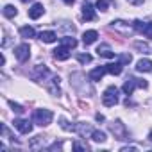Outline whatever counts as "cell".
Wrapping results in <instances>:
<instances>
[{
    "label": "cell",
    "mask_w": 152,
    "mask_h": 152,
    "mask_svg": "<svg viewBox=\"0 0 152 152\" xmlns=\"http://www.w3.org/2000/svg\"><path fill=\"white\" fill-rule=\"evenodd\" d=\"M52 118H54V115H52L50 109H36V111L32 113L34 124H38V125H41V127L48 125V124L52 122Z\"/></svg>",
    "instance_id": "1"
},
{
    "label": "cell",
    "mask_w": 152,
    "mask_h": 152,
    "mask_svg": "<svg viewBox=\"0 0 152 152\" xmlns=\"http://www.w3.org/2000/svg\"><path fill=\"white\" fill-rule=\"evenodd\" d=\"M102 104L107 106V107L118 104V88H116V86H109V88L104 91V95H102Z\"/></svg>",
    "instance_id": "2"
},
{
    "label": "cell",
    "mask_w": 152,
    "mask_h": 152,
    "mask_svg": "<svg viewBox=\"0 0 152 152\" xmlns=\"http://www.w3.org/2000/svg\"><path fill=\"white\" fill-rule=\"evenodd\" d=\"M136 86H140V88H147L148 84H147V81H141V79L129 77V79L124 83L122 90H124V93H125V95H132V91H134V88H136Z\"/></svg>",
    "instance_id": "3"
},
{
    "label": "cell",
    "mask_w": 152,
    "mask_h": 152,
    "mask_svg": "<svg viewBox=\"0 0 152 152\" xmlns=\"http://www.w3.org/2000/svg\"><path fill=\"white\" fill-rule=\"evenodd\" d=\"M109 129H111V132L115 134L116 140H127V129H125V125H124L120 120L109 124Z\"/></svg>",
    "instance_id": "4"
},
{
    "label": "cell",
    "mask_w": 152,
    "mask_h": 152,
    "mask_svg": "<svg viewBox=\"0 0 152 152\" xmlns=\"http://www.w3.org/2000/svg\"><path fill=\"white\" fill-rule=\"evenodd\" d=\"M15 56H16V59H18L20 63H25V61L31 57V47H29L27 43L18 45V47L15 48Z\"/></svg>",
    "instance_id": "5"
},
{
    "label": "cell",
    "mask_w": 152,
    "mask_h": 152,
    "mask_svg": "<svg viewBox=\"0 0 152 152\" xmlns=\"http://www.w3.org/2000/svg\"><path fill=\"white\" fill-rule=\"evenodd\" d=\"M134 29H136L140 34H143V36H147V38H152V22L136 20V22H134Z\"/></svg>",
    "instance_id": "6"
},
{
    "label": "cell",
    "mask_w": 152,
    "mask_h": 152,
    "mask_svg": "<svg viewBox=\"0 0 152 152\" xmlns=\"http://www.w3.org/2000/svg\"><path fill=\"white\" fill-rule=\"evenodd\" d=\"M13 124H15V127H16V129H18L22 134H29V132L32 131V124H31L29 120H23V118H16Z\"/></svg>",
    "instance_id": "7"
},
{
    "label": "cell",
    "mask_w": 152,
    "mask_h": 152,
    "mask_svg": "<svg viewBox=\"0 0 152 152\" xmlns=\"http://www.w3.org/2000/svg\"><path fill=\"white\" fill-rule=\"evenodd\" d=\"M47 75H50V73H48V68H47L45 64H38V66L34 68V72L31 73V77H32L34 81H41L43 77H47Z\"/></svg>",
    "instance_id": "8"
},
{
    "label": "cell",
    "mask_w": 152,
    "mask_h": 152,
    "mask_svg": "<svg viewBox=\"0 0 152 152\" xmlns=\"http://www.w3.org/2000/svg\"><path fill=\"white\" fill-rule=\"evenodd\" d=\"M54 57L57 59V61H66L68 57H70V48L68 47H57L56 50H54Z\"/></svg>",
    "instance_id": "9"
},
{
    "label": "cell",
    "mask_w": 152,
    "mask_h": 152,
    "mask_svg": "<svg viewBox=\"0 0 152 152\" xmlns=\"http://www.w3.org/2000/svg\"><path fill=\"white\" fill-rule=\"evenodd\" d=\"M47 90L52 93V95H59L61 91H59V77H50V81L47 83Z\"/></svg>",
    "instance_id": "10"
},
{
    "label": "cell",
    "mask_w": 152,
    "mask_h": 152,
    "mask_svg": "<svg viewBox=\"0 0 152 152\" xmlns=\"http://www.w3.org/2000/svg\"><path fill=\"white\" fill-rule=\"evenodd\" d=\"M43 13H45V7H43V4H34V6L29 9V16H31L32 20H38L39 16H43Z\"/></svg>",
    "instance_id": "11"
},
{
    "label": "cell",
    "mask_w": 152,
    "mask_h": 152,
    "mask_svg": "<svg viewBox=\"0 0 152 152\" xmlns=\"http://www.w3.org/2000/svg\"><path fill=\"white\" fill-rule=\"evenodd\" d=\"M83 18H84V20H88V22L95 20V11H93V6H91V4H88V2H84V4H83Z\"/></svg>",
    "instance_id": "12"
},
{
    "label": "cell",
    "mask_w": 152,
    "mask_h": 152,
    "mask_svg": "<svg viewBox=\"0 0 152 152\" xmlns=\"http://www.w3.org/2000/svg\"><path fill=\"white\" fill-rule=\"evenodd\" d=\"M97 54L100 56V57H107V59H113L115 57V52L111 50V47L109 45H99V48H97Z\"/></svg>",
    "instance_id": "13"
},
{
    "label": "cell",
    "mask_w": 152,
    "mask_h": 152,
    "mask_svg": "<svg viewBox=\"0 0 152 152\" xmlns=\"http://www.w3.org/2000/svg\"><path fill=\"white\" fill-rule=\"evenodd\" d=\"M104 73H107L106 66H99V68H95V70L90 72V79H91L93 83H97V81H100V79L104 77Z\"/></svg>",
    "instance_id": "14"
},
{
    "label": "cell",
    "mask_w": 152,
    "mask_h": 152,
    "mask_svg": "<svg viewBox=\"0 0 152 152\" xmlns=\"http://www.w3.org/2000/svg\"><path fill=\"white\" fill-rule=\"evenodd\" d=\"M122 68H124V63H120V61L106 64V70H107V73H111V75H118V73H122Z\"/></svg>",
    "instance_id": "15"
},
{
    "label": "cell",
    "mask_w": 152,
    "mask_h": 152,
    "mask_svg": "<svg viewBox=\"0 0 152 152\" xmlns=\"http://www.w3.org/2000/svg\"><path fill=\"white\" fill-rule=\"evenodd\" d=\"M97 38H99L97 31H86V32L83 34V43H84V45H91V43L97 41Z\"/></svg>",
    "instance_id": "16"
},
{
    "label": "cell",
    "mask_w": 152,
    "mask_h": 152,
    "mask_svg": "<svg viewBox=\"0 0 152 152\" xmlns=\"http://www.w3.org/2000/svg\"><path fill=\"white\" fill-rule=\"evenodd\" d=\"M138 72H152V61L150 59H140L136 64Z\"/></svg>",
    "instance_id": "17"
},
{
    "label": "cell",
    "mask_w": 152,
    "mask_h": 152,
    "mask_svg": "<svg viewBox=\"0 0 152 152\" xmlns=\"http://www.w3.org/2000/svg\"><path fill=\"white\" fill-rule=\"evenodd\" d=\"M56 32H52V31H45V32H41L39 34V39L43 41V43H54L56 41Z\"/></svg>",
    "instance_id": "18"
},
{
    "label": "cell",
    "mask_w": 152,
    "mask_h": 152,
    "mask_svg": "<svg viewBox=\"0 0 152 152\" xmlns=\"http://www.w3.org/2000/svg\"><path fill=\"white\" fill-rule=\"evenodd\" d=\"M75 131H77V132H79V134H81V136H83V138H84V136H88V134H91V132H93V129H91V127H90V125H88V124H79V125H77V127H75Z\"/></svg>",
    "instance_id": "19"
},
{
    "label": "cell",
    "mask_w": 152,
    "mask_h": 152,
    "mask_svg": "<svg viewBox=\"0 0 152 152\" xmlns=\"http://www.w3.org/2000/svg\"><path fill=\"white\" fill-rule=\"evenodd\" d=\"M20 36H22V38H34V36H36V32H34V29H32V27L25 25V27H20Z\"/></svg>",
    "instance_id": "20"
},
{
    "label": "cell",
    "mask_w": 152,
    "mask_h": 152,
    "mask_svg": "<svg viewBox=\"0 0 152 152\" xmlns=\"http://www.w3.org/2000/svg\"><path fill=\"white\" fill-rule=\"evenodd\" d=\"M61 45L63 47H68V48H75V47H77V39L66 36V38H61Z\"/></svg>",
    "instance_id": "21"
},
{
    "label": "cell",
    "mask_w": 152,
    "mask_h": 152,
    "mask_svg": "<svg viewBox=\"0 0 152 152\" xmlns=\"http://www.w3.org/2000/svg\"><path fill=\"white\" fill-rule=\"evenodd\" d=\"M91 138H93V141H97V143H104V141H106V132H102V131H93V132H91Z\"/></svg>",
    "instance_id": "22"
},
{
    "label": "cell",
    "mask_w": 152,
    "mask_h": 152,
    "mask_svg": "<svg viewBox=\"0 0 152 152\" xmlns=\"http://www.w3.org/2000/svg\"><path fill=\"white\" fill-rule=\"evenodd\" d=\"M16 13H18V11H16L15 6H6V7H4V16H6V18H15Z\"/></svg>",
    "instance_id": "23"
},
{
    "label": "cell",
    "mask_w": 152,
    "mask_h": 152,
    "mask_svg": "<svg viewBox=\"0 0 152 152\" xmlns=\"http://www.w3.org/2000/svg\"><path fill=\"white\" fill-rule=\"evenodd\" d=\"M113 29H120V31H125V32H131V27L125 23V22H122V20H118V22H113Z\"/></svg>",
    "instance_id": "24"
},
{
    "label": "cell",
    "mask_w": 152,
    "mask_h": 152,
    "mask_svg": "<svg viewBox=\"0 0 152 152\" xmlns=\"http://www.w3.org/2000/svg\"><path fill=\"white\" fill-rule=\"evenodd\" d=\"M77 59H79V63H83V64H86V63H91V61H93V57H91L90 54H79V56H77Z\"/></svg>",
    "instance_id": "25"
},
{
    "label": "cell",
    "mask_w": 152,
    "mask_h": 152,
    "mask_svg": "<svg viewBox=\"0 0 152 152\" xmlns=\"http://www.w3.org/2000/svg\"><path fill=\"white\" fill-rule=\"evenodd\" d=\"M59 124H61V127H63L64 131H75V125H70L66 118H59Z\"/></svg>",
    "instance_id": "26"
},
{
    "label": "cell",
    "mask_w": 152,
    "mask_h": 152,
    "mask_svg": "<svg viewBox=\"0 0 152 152\" xmlns=\"http://www.w3.org/2000/svg\"><path fill=\"white\" fill-rule=\"evenodd\" d=\"M97 9H100V11H107V0H97Z\"/></svg>",
    "instance_id": "27"
},
{
    "label": "cell",
    "mask_w": 152,
    "mask_h": 152,
    "mask_svg": "<svg viewBox=\"0 0 152 152\" xmlns=\"http://www.w3.org/2000/svg\"><path fill=\"white\" fill-rule=\"evenodd\" d=\"M134 47H136L138 50H141L143 54H145V52H148V45H147V43H141V41H138V43H134Z\"/></svg>",
    "instance_id": "28"
},
{
    "label": "cell",
    "mask_w": 152,
    "mask_h": 152,
    "mask_svg": "<svg viewBox=\"0 0 152 152\" xmlns=\"http://www.w3.org/2000/svg\"><path fill=\"white\" fill-rule=\"evenodd\" d=\"M9 106L13 107V111H15V113H23V111H25V109H23V107H22L20 104H15L13 100H9Z\"/></svg>",
    "instance_id": "29"
},
{
    "label": "cell",
    "mask_w": 152,
    "mask_h": 152,
    "mask_svg": "<svg viewBox=\"0 0 152 152\" xmlns=\"http://www.w3.org/2000/svg\"><path fill=\"white\" fill-rule=\"evenodd\" d=\"M131 59H132V57H131V54H124V56L120 57V63H124V64H125V63H131Z\"/></svg>",
    "instance_id": "30"
},
{
    "label": "cell",
    "mask_w": 152,
    "mask_h": 152,
    "mask_svg": "<svg viewBox=\"0 0 152 152\" xmlns=\"http://www.w3.org/2000/svg\"><path fill=\"white\" fill-rule=\"evenodd\" d=\"M127 2L132 6H140V4H143V0H127Z\"/></svg>",
    "instance_id": "31"
},
{
    "label": "cell",
    "mask_w": 152,
    "mask_h": 152,
    "mask_svg": "<svg viewBox=\"0 0 152 152\" xmlns=\"http://www.w3.org/2000/svg\"><path fill=\"white\" fill-rule=\"evenodd\" d=\"M63 2H64V4H68V6H72V4L75 2V0H63Z\"/></svg>",
    "instance_id": "32"
},
{
    "label": "cell",
    "mask_w": 152,
    "mask_h": 152,
    "mask_svg": "<svg viewBox=\"0 0 152 152\" xmlns=\"http://www.w3.org/2000/svg\"><path fill=\"white\" fill-rule=\"evenodd\" d=\"M148 140H150V141H152V131H150V132H148Z\"/></svg>",
    "instance_id": "33"
},
{
    "label": "cell",
    "mask_w": 152,
    "mask_h": 152,
    "mask_svg": "<svg viewBox=\"0 0 152 152\" xmlns=\"http://www.w3.org/2000/svg\"><path fill=\"white\" fill-rule=\"evenodd\" d=\"M20 2H31V0H20Z\"/></svg>",
    "instance_id": "34"
}]
</instances>
